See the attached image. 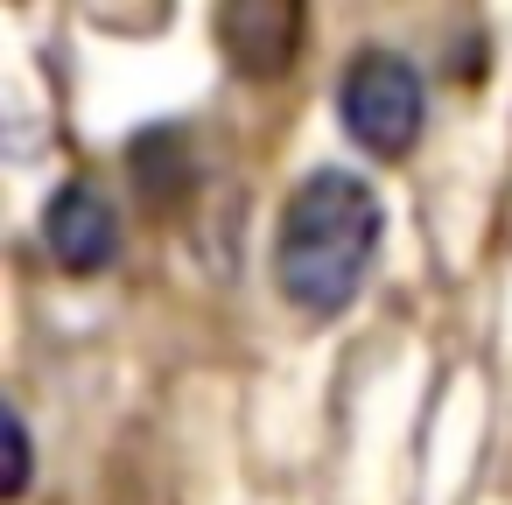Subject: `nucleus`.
I'll list each match as a JSON object with an SVG mask.
<instances>
[{
  "mask_svg": "<svg viewBox=\"0 0 512 505\" xmlns=\"http://www.w3.org/2000/svg\"><path fill=\"white\" fill-rule=\"evenodd\" d=\"M379 232H386V204L365 176L351 169H316L288 190L281 204V232H274V288L330 323L358 302L372 260H379Z\"/></svg>",
  "mask_w": 512,
  "mask_h": 505,
  "instance_id": "nucleus-1",
  "label": "nucleus"
},
{
  "mask_svg": "<svg viewBox=\"0 0 512 505\" xmlns=\"http://www.w3.org/2000/svg\"><path fill=\"white\" fill-rule=\"evenodd\" d=\"M337 113H344V134L379 155V162H400L414 155L421 141V120H428V92H421V71L400 57V50H358L337 78Z\"/></svg>",
  "mask_w": 512,
  "mask_h": 505,
  "instance_id": "nucleus-2",
  "label": "nucleus"
},
{
  "mask_svg": "<svg viewBox=\"0 0 512 505\" xmlns=\"http://www.w3.org/2000/svg\"><path fill=\"white\" fill-rule=\"evenodd\" d=\"M43 246L64 274H106L120 253V211L99 183L71 176L50 204H43Z\"/></svg>",
  "mask_w": 512,
  "mask_h": 505,
  "instance_id": "nucleus-4",
  "label": "nucleus"
},
{
  "mask_svg": "<svg viewBox=\"0 0 512 505\" xmlns=\"http://www.w3.org/2000/svg\"><path fill=\"white\" fill-rule=\"evenodd\" d=\"M127 169H134V190H141L155 211L183 204V197H190V183H197L190 134H183V127H148V134L127 148Z\"/></svg>",
  "mask_w": 512,
  "mask_h": 505,
  "instance_id": "nucleus-5",
  "label": "nucleus"
},
{
  "mask_svg": "<svg viewBox=\"0 0 512 505\" xmlns=\"http://www.w3.org/2000/svg\"><path fill=\"white\" fill-rule=\"evenodd\" d=\"M29 477H36V435H29L22 400H8V498H22Z\"/></svg>",
  "mask_w": 512,
  "mask_h": 505,
  "instance_id": "nucleus-6",
  "label": "nucleus"
},
{
  "mask_svg": "<svg viewBox=\"0 0 512 505\" xmlns=\"http://www.w3.org/2000/svg\"><path fill=\"white\" fill-rule=\"evenodd\" d=\"M211 29H218V50H225V64H232L239 78L267 85V78L295 71L309 15L295 8V0H225Z\"/></svg>",
  "mask_w": 512,
  "mask_h": 505,
  "instance_id": "nucleus-3",
  "label": "nucleus"
}]
</instances>
